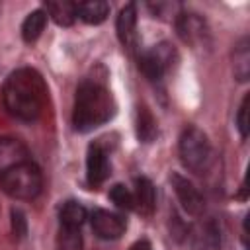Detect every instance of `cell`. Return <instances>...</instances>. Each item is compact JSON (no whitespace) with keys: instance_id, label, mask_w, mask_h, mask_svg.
<instances>
[{"instance_id":"1","label":"cell","mask_w":250,"mask_h":250,"mask_svg":"<svg viewBox=\"0 0 250 250\" xmlns=\"http://www.w3.org/2000/svg\"><path fill=\"white\" fill-rule=\"evenodd\" d=\"M47 84L43 76L29 66L14 70L2 88V102L10 115L20 121H35L47 105Z\"/></svg>"},{"instance_id":"2","label":"cell","mask_w":250,"mask_h":250,"mask_svg":"<svg viewBox=\"0 0 250 250\" xmlns=\"http://www.w3.org/2000/svg\"><path fill=\"white\" fill-rule=\"evenodd\" d=\"M113 98L107 88L98 82H82L76 90L74 109H72V123L76 131H92L113 115Z\"/></svg>"},{"instance_id":"3","label":"cell","mask_w":250,"mask_h":250,"mask_svg":"<svg viewBox=\"0 0 250 250\" xmlns=\"http://www.w3.org/2000/svg\"><path fill=\"white\" fill-rule=\"evenodd\" d=\"M0 188L12 199L31 201L43 189V174H41V168L33 160H27V162L12 168L10 172H6L0 178Z\"/></svg>"},{"instance_id":"4","label":"cell","mask_w":250,"mask_h":250,"mask_svg":"<svg viewBox=\"0 0 250 250\" xmlns=\"http://www.w3.org/2000/svg\"><path fill=\"white\" fill-rule=\"evenodd\" d=\"M178 150H180L182 164L189 172L201 174L203 170H207V166L211 162V145H209L207 135L201 129H197L193 125L186 127L184 133L180 135Z\"/></svg>"},{"instance_id":"5","label":"cell","mask_w":250,"mask_h":250,"mask_svg":"<svg viewBox=\"0 0 250 250\" xmlns=\"http://www.w3.org/2000/svg\"><path fill=\"white\" fill-rule=\"evenodd\" d=\"M176 59V51L170 43H158L152 49H146L139 55V68L150 80H160L164 72L172 66Z\"/></svg>"},{"instance_id":"6","label":"cell","mask_w":250,"mask_h":250,"mask_svg":"<svg viewBox=\"0 0 250 250\" xmlns=\"http://www.w3.org/2000/svg\"><path fill=\"white\" fill-rule=\"evenodd\" d=\"M90 223H92L94 232L104 240H115L127 229L125 219L119 213H113V211H107V209H94Z\"/></svg>"},{"instance_id":"7","label":"cell","mask_w":250,"mask_h":250,"mask_svg":"<svg viewBox=\"0 0 250 250\" xmlns=\"http://www.w3.org/2000/svg\"><path fill=\"white\" fill-rule=\"evenodd\" d=\"M31 160L27 146L14 137H0V178L12 168Z\"/></svg>"},{"instance_id":"8","label":"cell","mask_w":250,"mask_h":250,"mask_svg":"<svg viewBox=\"0 0 250 250\" xmlns=\"http://www.w3.org/2000/svg\"><path fill=\"white\" fill-rule=\"evenodd\" d=\"M172 188H174V193L178 197V201L182 203L184 211L189 213V215H199L203 211V197L199 193V189L184 176L180 174H172Z\"/></svg>"},{"instance_id":"9","label":"cell","mask_w":250,"mask_h":250,"mask_svg":"<svg viewBox=\"0 0 250 250\" xmlns=\"http://www.w3.org/2000/svg\"><path fill=\"white\" fill-rule=\"evenodd\" d=\"M86 176L90 186H100L107 180L109 176V160L107 152L100 143L90 145L88 156H86Z\"/></svg>"},{"instance_id":"10","label":"cell","mask_w":250,"mask_h":250,"mask_svg":"<svg viewBox=\"0 0 250 250\" xmlns=\"http://www.w3.org/2000/svg\"><path fill=\"white\" fill-rule=\"evenodd\" d=\"M176 29H178V35L189 45H197V43L205 41V35H207V25H205L203 18L197 14H191V12L178 14Z\"/></svg>"},{"instance_id":"11","label":"cell","mask_w":250,"mask_h":250,"mask_svg":"<svg viewBox=\"0 0 250 250\" xmlns=\"http://www.w3.org/2000/svg\"><path fill=\"white\" fill-rule=\"evenodd\" d=\"M117 37L123 43V47L133 49L135 47V39H137V8L135 4H127L125 8H121L119 16H117Z\"/></svg>"},{"instance_id":"12","label":"cell","mask_w":250,"mask_h":250,"mask_svg":"<svg viewBox=\"0 0 250 250\" xmlns=\"http://www.w3.org/2000/svg\"><path fill=\"white\" fill-rule=\"evenodd\" d=\"M88 213L84 209L82 203L78 201H66L61 211H59V219H61V229L62 230H80V227L84 225Z\"/></svg>"},{"instance_id":"13","label":"cell","mask_w":250,"mask_h":250,"mask_svg":"<svg viewBox=\"0 0 250 250\" xmlns=\"http://www.w3.org/2000/svg\"><path fill=\"white\" fill-rule=\"evenodd\" d=\"M109 16V4L102 0H88L76 4V18H80L86 23L98 25Z\"/></svg>"},{"instance_id":"14","label":"cell","mask_w":250,"mask_h":250,"mask_svg":"<svg viewBox=\"0 0 250 250\" xmlns=\"http://www.w3.org/2000/svg\"><path fill=\"white\" fill-rule=\"evenodd\" d=\"M154 201H156V195H154V188H152L150 180L137 178L135 180V191H133V203H135V207L141 213L150 215L152 209H154Z\"/></svg>"},{"instance_id":"15","label":"cell","mask_w":250,"mask_h":250,"mask_svg":"<svg viewBox=\"0 0 250 250\" xmlns=\"http://www.w3.org/2000/svg\"><path fill=\"white\" fill-rule=\"evenodd\" d=\"M45 14L55 20L59 25H72L76 20V4L72 2H47L45 4Z\"/></svg>"},{"instance_id":"16","label":"cell","mask_w":250,"mask_h":250,"mask_svg":"<svg viewBox=\"0 0 250 250\" xmlns=\"http://www.w3.org/2000/svg\"><path fill=\"white\" fill-rule=\"evenodd\" d=\"M45 25H47L45 10H33L31 14H27V18L21 23V37H23V41H27V43L35 41L43 33Z\"/></svg>"},{"instance_id":"17","label":"cell","mask_w":250,"mask_h":250,"mask_svg":"<svg viewBox=\"0 0 250 250\" xmlns=\"http://www.w3.org/2000/svg\"><path fill=\"white\" fill-rule=\"evenodd\" d=\"M234 76L244 82L250 76V49L248 39H242L234 49Z\"/></svg>"},{"instance_id":"18","label":"cell","mask_w":250,"mask_h":250,"mask_svg":"<svg viewBox=\"0 0 250 250\" xmlns=\"http://www.w3.org/2000/svg\"><path fill=\"white\" fill-rule=\"evenodd\" d=\"M109 199L119 207V209H133L135 203H133V191H129L123 184H115L111 189H109Z\"/></svg>"},{"instance_id":"19","label":"cell","mask_w":250,"mask_h":250,"mask_svg":"<svg viewBox=\"0 0 250 250\" xmlns=\"http://www.w3.org/2000/svg\"><path fill=\"white\" fill-rule=\"evenodd\" d=\"M137 129H139V137L143 141H150L154 137L156 125H154V119L150 117V113L146 109L139 111V125H137Z\"/></svg>"},{"instance_id":"20","label":"cell","mask_w":250,"mask_h":250,"mask_svg":"<svg viewBox=\"0 0 250 250\" xmlns=\"http://www.w3.org/2000/svg\"><path fill=\"white\" fill-rule=\"evenodd\" d=\"M248 102H250V96L246 94L242 98V102H240L238 111H236V127H238L242 139L248 137Z\"/></svg>"},{"instance_id":"21","label":"cell","mask_w":250,"mask_h":250,"mask_svg":"<svg viewBox=\"0 0 250 250\" xmlns=\"http://www.w3.org/2000/svg\"><path fill=\"white\" fill-rule=\"evenodd\" d=\"M129 250H152V246L148 240H137Z\"/></svg>"}]
</instances>
